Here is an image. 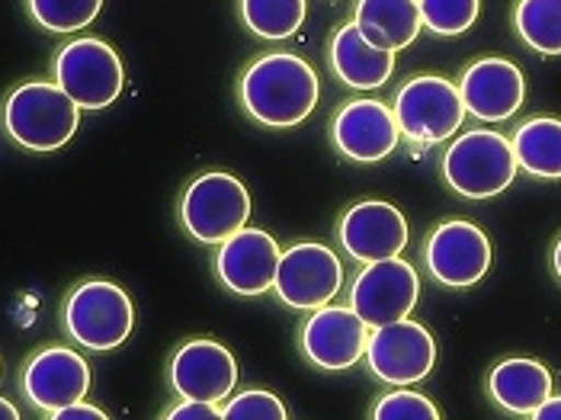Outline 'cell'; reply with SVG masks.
Instances as JSON below:
<instances>
[{"mask_svg": "<svg viewBox=\"0 0 561 420\" xmlns=\"http://www.w3.org/2000/svg\"><path fill=\"white\" fill-rule=\"evenodd\" d=\"M241 106L244 113L270 128H293L305 123L318 106V75L293 52H270L248 65L241 75Z\"/></svg>", "mask_w": 561, "mask_h": 420, "instance_id": "obj_1", "label": "cell"}, {"mask_svg": "<svg viewBox=\"0 0 561 420\" xmlns=\"http://www.w3.org/2000/svg\"><path fill=\"white\" fill-rule=\"evenodd\" d=\"M81 123V106L48 81L20 84L3 103L7 135L30 151H58L65 148Z\"/></svg>", "mask_w": 561, "mask_h": 420, "instance_id": "obj_2", "label": "cell"}, {"mask_svg": "<svg viewBox=\"0 0 561 420\" xmlns=\"http://www.w3.org/2000/svg\"><path fill=\"white\" fill-rule=\"evenodd\" d=\"M514 145L491 128L459 135L443 155V177L453 193L466 200H494L517 177Z\"/></svg>", "mask_w": 561, "mask_h": 420, "instance_id": "obj_3", "label": "cell"}, {"mask_svg": "<svg viewBox=\"0 0 561 420\" xmlns=\"http://www.w3.org/2000/svg\"><path fill=\"white\" fill-rule=\"evenodd\" d=\"M251 218V193L248 186L225 170L199 173L183 200H180V222L186 235L199 245H221L234 231H241Z\"/></svg>", "mask_w": 561, "mask_h": 420, "instance_id": "obj_4", "label": "cell"}, {"mask_svg": "<svg viewBox=\"0 0 561 420\" xmlns=\"http://www.w3.org/2000/svg\"><path fill=\"white\" fill-rule=\"evenodd\" d=\"M135 308L126 290L106 280H87L65 302V331L93 353H110L129 340Z\"/></svg>", "mask_w": 561, "mask_h": 420, "instance_id": "obj_5", "label": "cell"}, {"mask_svg": "<svg viewBox=\"0 0 561 420\" xmlns=\"http://www.w3.org/2000/svg\"><path fill=\"white\" fill-rule=\"evenodd\" d=\"M391 110L401 135L417 145H439L453 138L466 120V103L459 87L436 75L411 78L394 93Z\"/></svg>", "mask_w": 561, "mask_h": 420, "instance_id": "obj_6", "label": "cell"}, {"mask_svg": "<svg viewBox=\"0 0 561 420\" xmlns=\"http://www.w3.org/2000/svg\"><path fill=\"white\" fill-rule=\"evenodd\" d=\"M55 84L81 110H106L126 87L123 58L103 39H75L55 55Z\"/></svg>", "mask_w": 561, "mask_h": 420, "instance_id": "obj_7", "label": "cell"}, {"mask_svg": "<svg viewBox=\"0 0 561 420\" xmlns=\"http://www.w3.org/2000/svg\"><path fill=\"white\" fill-rule=\"evenodd\" d=\"M366 366L386 385H414L431 376L436 366V340L417 321H391L373 328L366 340Z\"/></svg>", "mask_w": 561, "mask_h": 420, "instance_id": "obj_8", "label": "cell"}, {"mask_svg": "<svg viewBox=\"0 0 561 420\" xmlns=\"http://www.w3.org/2000/svg\"><path fill=\"white\" fill-rule=\"evenodd\" d=\"M417 295H421L417 270L401 257H389V260L366 263V270L353 280L350 308L369 328H382L408 318L417 305Z\"/></svg>", "mask_w": 561, "mask_h": 420, "instance_id": "obj_9", "label": "cell"}, {"mask_svg": "<svg viewBox=\"0 0 561 420\" xmlns=\"http://www.w3.org/2000/svg\"><path fill=\"white\" fill-rule=\"evenodd\" d=\"M341 286H344V263L324 245L302 241L279 257L273 290L279 295V302H286L289 308L314 311L334 302Z\"/></svg>", "mask_w": 561, "mask_h": 420, "instance_id": "obj_10", "label": "cell"}, {"mask_svg": "<svg viewBox=\"0 0 561 420\" xmlns=\"http://www.w3.org/2000/svg\"><path fill=\"white\" fill-rule=\"evenodd\" d=\"M424 263L436 283L449 290H466L484 280V273L491 270V241L478 225L453 218L431 231Z\"/></svg>", "mask_w": 561, "mask_h": 420, "instance_id": "obj_11", "label": "cell"}, {"mask_svg": "<svg viewBox=\"0 0 561 420\" xmlns=\"http://www.w3.org/2000/svg\"><path fill=\"white\" fill-rule=\"evenodd\" d=\"M369 325L350 308V305H321L311 311L302 325L305 360L324 373H344L353 370L366 356Z\"/></svg>", "mask_w": 561, "mask_h": 420, "instance_id": "obj_12", "label": "cell"}, {"mask_svg": "<svg viewBox=\"0 0 561 420\" xmlns=\"http://www.w3.org/2000/svg\"><path fill=\"white\" fill-rule=\"evenodd\" d=\"M331 135L337 151L356 164H379L398 148V120L382 100L356 97L334 113Z\"/></svg>", "mask_w": 561, "mask_h": 420, "instance_id": "obj_13", "label": "cell"}, {"mask_svg": "<svg viewBox=\"0 0 561 420\" xmlns=\"http://www.w3.org/2000/svg\"><path fill=\"white\" fill-rule=\"evenodd\" d=\"M279 257H283V251H279L273 235L244 225L241 231H234L228 241L218 245L216 273L225 290L254 298V295L273 290Z\"/></svg>", "mask_w": 561, "mask_h": 420, "instance_id": "obj_14", "label": "cell"}, {"mask_svg": "<svg viewBox=\"0 0 561 420\" xmlns=\"http://www.w3.org/2000/svg\"><path fill=\"white\" fill-rule=\"evenodd\" d=\"M171 385L180 398L221 405L238 385L234 353L216 340H190L173 353Z\"/></svg>", "mask_w": 561, "mask_h": 420, "instance_id": "obj_15", "label": "cell"}, {"mask_svg": "<svg viewBox=\"0 0 561 420\" xmlns=\"http://www.w3.org/2000/svg\"><path fill=\"white\" fill-rule=\"evenodd\" d=\"M341 248L359 263L389 260L408 248V222L386 200H363L350 206L337 228Z\"/></svg>", "mask_w": 561, "mask_h": 420, "instance_id": "obj_16", "label": "cell"}, {"mask_svg": "<svg viewBox=\"0 0 561 420\" xmlns=\"http://www.w3.org/2000/svg\"><path fill=\"white\" fill-rule=\"evenodd\" d=\"M90 388V366L68 347H48L23 370V395L45 415H55L75 401H84Z\"/></svg>", "mask_w": 561, "mask_h": 420, "instance_id": "obj_17", "label": "cell"}, {"mask_svg": "<svg viewBox=\"0 0 561 420\" xmlns=\"http://www.w3.org/2000/svg\"><path fill=\"white\" fill-rule=\"evenodd\" d=\"M459 93H462L469 116H476L481 123H504L517 116V110L523 106L526 81L514 61L481 58L462 75Z\"/></svg>", "mask_w": 561, "mask_h": 420, "instance_id": "obj_18", "label": "cell"}, {"mask_svg": "<svg viewBox=\"0 0 561 420\" xmlns=\"http://www.w3.org/2000/svg\"><path fill=\"white\" fill-rule=\"evenodd\" d=\"M331 68L350 90H379L394 75V52L373 45L356 23H346L331 39Z\"/></svg>", "mask_w": 561, "mask_h": 420, "instance_id": "obj_19", "label": "cell"}, {"mask_svg": "<svg viewBox=\"0 0 561 420\" xmlns=\"http://www.w3.org/2000/svg\"><path fill=\"white\" fill-rule=\"evenodd\" d=\"M359 33L386 52H401L414 43L424 30L417 0H359L356 20Z\"/></svg>", "mask_w": 561, "mask_h": 420, "instance_id": "obj_20", "label": "cell"}, {"mask_svg": "<svg viewBox=\"0 0 561 420\" xmlns=\"http://www.w3.org/2000/svg\"><path fill=\"white\" fill-rule=\"evenodd\" d=\"M488 391L504 411L533 418V411L552 395V373L536 360L514 356V360H504L491 370Z\"/></svg>", "mask_w": 561, "mask_h": 420, "instance_id": "obj_21", "label": "cell"}, {"mask_svg": "<svg viewBox=\"0 0 561 420\" xmlns=\"http://www.w3.org/2000/svg\"><path fill=\"white\" fill-rule=\"evenodd\" d=\"M517 164L539 180H559L561 177V120L536 116L526 120L511 138Z\"/></svg>", "mask_w": 561, "mask_h": 420, "instance_id": "obj_22", "label": "cell"}, {"mask_svg": "<svg viewBox=\"0 0 561 420\" xmlns=\"http://www.w3.org/2000/svg\"><path fill=\"white\" fill-rule=\"evenodd\" d=\"M308 3L305 0H241L244 26L270 43H283L299 33L305 23Z\"/></svg>", "mask_w": 561, "mask_h": 420, "instance_id": "obj_23", "label": "cell"}, {"mask_svg": "<svg viewBox=\"0 0 561 420\" xmlns=\"http://www.w3.org/2000/svg\"><path fill=\"white\" fill-rule=\"evenodd\" d=\"M517 36L539 55H561V0H519Z\"/></svg>", "mask_w": 561, "mask_h": 420, "instance_id": "obj_24", "label": "cell"}, {"mask_svg": "<svg viewBox=\"0 0 561 420\" xmlns=\"http://www.w3.org/2000/svg\"><path fill=\"white\" fill-rule=\"evenodd\" d=\"M26 3L33 20L48 33H78L90 26L103 10V0H26Z\"/></svg>", "mask_w": 561, "mask_h": 420, "instance_id": "obj_25", "label": "cell"}, {"mask_svg": "<svg viewBox=\"0 0 561 420\" xmlns=\"http://www.w3.org/2000/svg\"><path fill=\"white\" fill-rule=\"evenodd\" d=\"M424 26L436 36H462L476 26L481 0H417Z\"/></svg>", "mask_w": 561, "mask_h": 420, "instance_id": "obj_26", "label": "cell"}, {"mask_svg": "<svg viewBox=\"0 0 561 420\" xmlns=\"http://www.w3.org/2000/svg\"><path fill=\"white\" fill-rule=\"evenodd\" d=\"M373 418L376 420H436L439 418V408L433 405L431 398L417 395V391H408L398 385V391H389L386 398L376 401L373 408Z\"/></svg>", "mask_w": 561, "mask_h": 420, "instance_id": "obj_27", "label": "cell"}, {"mask_svg": "<svg viewBox=\"0 0 561 420\" xmlns=\"http://www.w3.org/2000/svg\"><path fill=\"white\" fill-rule=\"evenodd\" d=\"M286 405L273 395V391H241L234 395L225 408H221V418L225 420H286Z\"/></svg>", "mask_w": 561, "mask_h": 420, "instance_id": "obj_28", "label": "cell"}, {"mask_svg": "<svg viewBox=\"0 0 561 420\" xmlns=\"http://www.w3.org/2000/svg\"><path fill=\"white\" fill-rule=\"evenodd\" d=\"M221 418V408L209 401H196V398H183V405H176L168 411V420H216Z\"/></svg>", "mask_w": 561, "mask_h": 420, "instance_id": "obj_29", "label": "cell"}, {"mask_svg": "<svg viewBox=\"0 0 561 420\" xmlns=\"http://www.w3.org/2000/svg\"><path fill=\"white\" fill-rule=\"evenodd\" d=\"M51 418L55 420H106V411H100V408H93V405H84V401H75V405H68V408L55 411Z\"/></svg>", "mask_w": 561, "mask_h": 420, "instance_id": "obj_30", "label": "cell"}, {"mask_svg": "<svg viewBox=\"0 0 561 420\" xmlns=\"http://www.w3.org/2000/svg\"><path fill=\"white\" fill-rule=\"evenodd\" d=\"M533 418L536 420H561V398L556 395H549L536 411H533Z\"/></svg>", "mask_w": 561, "mask_h": 420, "instance_id": "obj_31", "label": "cell"}, {"mask_svg": "<svg viewBox=\"0 0 561 420\" xmlns=\"http://www.w3.org/2000/svg\"><path fill=\"white\" fill-rule=\"evenodd\" d=\"M20 418V411L7 401V398H0V420H16Z\"/></svg>", "mask_w": 561, "mask_h": 420, "instance_id": "obj_32", "label": "cell"}, {"mask_svg": "<svg viewBox=\"0 0 561 420\" xmlns=\"http://www.w3.org/2000/svg\"><path fill=\"white\" fill-rule=\"evenodd\" d=\"M552 266H556V276L561 280V238L559 245H556V251H552Z\"/></svg>", "mask_w": 561, "mask_h": 420, "instance_id": "obj_33", "label": "cell"}]
</instances>
